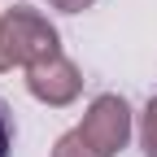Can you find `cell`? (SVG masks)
<instances>
[{
    "instance_id": "obj_8",
    "label": "cell",
    "mask_w": 157,
    "mask_h": 157,
    "mask_svg": "<svg viewBox=\"0 0 157 157\" xmlns=\"http://www.w3.org/2000/svg\"><path fill=\"white\" fill-rule=\"evenodd\" d=\"M13 57H9V39H5V17H0V70H9Z\"/></svg>"
},
{
    "instance_id": "obj_2",
    "label": "cell",
    "mask_w": 157,
    "mask_h": 157,
    "mask_svg": "<svg viewBox=\"0 0 157 157\" xmlns=\"http://www.w3.org/2000/svg\"><path fill=\"white\" fill-rule=\"evenodd\" d=\"M78 135H83L96 153H105V157L122 153L127 140H131V105L122 96H113V92L96 96L87 105V113H83V122H78Z\"/></svg>"
},
{
    "instance_id": "obj_7",
    "label": "cell",
    "mask_w": 157,
    "mask_h": 157,
    "mask_svg": "<svg viewBox=\"0 0 157 157\" xmlns=\"http://www.w3.org/2000/svg\"><path fill=\"white\" fill-rule=\"evenodd\" d=\"M52 9H61V13H83V9H92L96 0H48Z\"/></svg>"
},
{
    "instance_id": "obj_5",
    "label": "cell",
    "mask_w": 157,
    "mask_h": 157,
    "mask_svg": "<svg viewBox=\"0 0 157 157\" xmlns=\"http://www.w3.org/2000/svg\"><path fill=\"white\" fill-rule=\"evenodd\" d=\"M140 153L144 157H157V96L148 101V109L140 118Z\"/></svg>"
},
{
    "instance_id": "obj_6",
    "label": "cell",
    "mask_w": 157,
    "mask_h": 157,
    "mask_svg": "<svg viewBox=\"0 0 157 157\" xmlns=\"http://www.w3.org/2000/svg\"><path fill=\"white\" fill-rule=\"evenodd\" d=\"M0 157H13V113L0 96Z\"/></svg>"
},
{
    "instance_id": "obj_4",
    "label": "cell",
    "mask_w": 157,
    "mask_h": 157,
    "mask_svg": "<svg viewBox=\"0 0 157 157\" xmlns=\"http://www.w3.org/2000/svg\"><path fill=\"white\" fill-rule=\"evenodd\" d=\"M52 157H105V153H96L83 135H78V127H74V131H66L61 140L52 144Z\"/></svg>"
},
{
    "instance_id": "obj_1",
    "label": "cell",
    "mask_w": 157,
    "mask_h": 157,
    "mask_svg": "<svg viewBox=\"0 0 157 157\" xmlns=\"http://www.w3.org/2000/svg\"><path fill=\"white\" fill-rule=\"evenodd\" d=\"M5 39H9V57H13V66H39V61H48V57L61 52V39H57V26L48 22L39 9H9L5 13Z\"/></svg>"
},
{
    "instance_id": "obj_3",
    "label": "cell",
    "mask_w": 157,
    "mask_h": 157,
    "mask_svg": "<svg viewBox=\"0 0 157 157\" xmlns=\"http://www.w3.org/2000/svg\"><path fill=\"white\" fill-rule=\"evenodd\" d=\"M26 92L35 101L61 109V105H70L74 96L83 92V74H78V66L66 52H57V57H48V61H39V66L26 70Z\"/></svg>"
}]
</instances>
